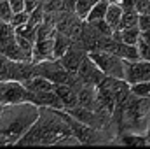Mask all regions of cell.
<instances>
[{
	"mask_svg": "<svg viewBox=\"0 0 150 149\" xmlns=\"http://www.w3.org/2000/svg\"><path fill=\"white\" fill-rule=\"evenodd\" d=\"M0 54L12 60H32V54L21 47L18 32L9 21H0Z\"/></svg>",
	"mask_w": 150,
	"mask_h": 149,
	"instance_id": "277c9868",
	"label": "cell"
},
{
	"mask_svg": "<svg viewBox=\"0 0 150 149\" xmlns=\"http://www.w3.org/2000/svg\"><path fill=\"white\" fill-rule=\"evenodd\" d=\"M77 77L84 82V84H93V86H98L107 75L103 74L98 65L89 58V54H86V58L82 60L80 67H79V72H77Z\"/></svg>",
	"mask_w": 150,
	"mask_h": 149,
	"instance_id": "ba28073f",
	"label": "cell"
},
{
	"mask_svg": "<svg viewBox=\"0 0 150 149\" xmlns=\"http://www.w3.org/2000/svg\"><path fill=\"white\" fill-rule=\"evenodd\" d=\"M72 133L67 121V112L49 107H40L37 121L23 135L18 146H59Z\"/></svg>",
	"mask_w": 150,
	"mask_h": 149,
	"instance_id": "6da1fadb",
	"label": "cell"
},
{
	"mask_svg": "<svg viewBox=\"0 0 150 149\" xmlns=\"http://www.w3.org/2000/svg\"><path fill=\"white\" fill-rule=\"evenodd\" d=\"M2 109H4V105H2V104H0V111H2Z\"/></svg>",
	"mask_w": 150,
	"mask_h": 149,
	"instance_id": "4316f807",
	"label": "cell"
},
{
	"mask_svg": "<svg viewBox=\"0 0 150 149\" xmlns=\"http://www.w3.org/2000/svg\"><path fill=\"white\" fill-rule=\"evenodd\" d=\"M98 0H75V14L80 18V19H86L89 11L93 9V5L96 4Z\"/></svg>",
	"mask_w": 150,
	"mask_h": 149,
	"instance_id": "d6986e66",
	"label": "cell"
},
{
	"mask_svg": "<svg viewBox=\"0 0 150 149\" xmlns=\"http://www.w3.org/2000/svg\"><path fill=\"white\" fill-rule=\"evenodd\" d=\"M19 102H30L28 88L21 81H14V79L0 81V104L11 105V104H19Z\"/></svg>",
	"mask_w": 150,
	"mask_h": 149,
	"instance_id": "8992f818",
	"label": "cell"
},
{
	"mask_svg": "<svg viewBox=\"0 0 150 149\" xmlns=\"http://www.w3.org/2000/svg\"><path fill=\"white\" fill-rule=\"evenodd\" d=\"M12 7L9 0H0V21H11L12 18Z\"/></svg>",
	"mask_w": 150,
	"mask_h": 149,
	"instance_id": "7402d4cb",
	"label": "cell"
},
{
	"mask_svg": "<svg viewBox=\"0 0 150 149\" xmlns=\"http://www.w3.org/2000/svg\"><path fill=\"white\" fill-rule=\"evenodd\" d=\"M40 107L33 102L4 105L0 111V146H16L37 121Z\"/></svg>",
	"mask_w": 150,
	"mask_h": 149,
	"instance_id": "7a4b0ae2",
	"label": "cell"
},
{
	"mask_svg": "<svg viewBox=\"0 0 150 149\" xmlns=\"http://www.w3.org/2000/svg\"><path fill=\"white\" fill-rule=\"evenodd\" d=\"M140 21V12L133 7V9H124L122 12V19H120V28H131V27H138Z\"/></svg>",
	"mask_w": 150,
	"mask_h": 149,
	"instance_id": "e0dca14e",
	"label": "cell"
},
{
	"mask_svg": "<svg viewBox=\"0 0 150 149\" xmlns=\"http://www.w3.org/2000/svg\"><path fill=\"white\" fill-rule=\"evenodd\" d=\"M72 46H74V40H72V39L68 37L67 34L56 30V35H54V46H52V58H61V56H63Z\"/></svg>",
	"mask_w": 150,
	"mask_h": 149,
	"instance_id": "4fadbf2b",
	"label": "cell"
},
{
	"mask_svg": "<svg viewBox=\"0 0 150 149\" xmlns=\"http://www.w3.org/2000/svg\"><path fill=\"white\" fill-rule=\"evenodd\" d=\"M11 7H12V12H19V11H25V0H9Z\"/></svg>",
	"mask_w": 150,
	"mask_h": 149,
	"instance_id": "d4e9b609",
	"label": "cell"
},
{
	"mask_svg": "<svg viewBox=\"0 0 150 149\" xmlns=\"http://www.w3.org/2000/svg\"><path fill=\"white\" fill-rule=\"evenodd\" d=\"M28 18H30V12H26V11H19V12H14V14H12V18H11L9 23H11L14 28H21V27L26 25Z\"/></svg>",
	"mask_w": 150,
	"mask_h": 149,
	"instance_id": "44dd1931",
	"label": "cell"
},
{
	"mask_svg": "<svg viewBox=\"0 0 150 149\" xmlns=\"http://www.w3.org/2000/svg\"><path fill=\"white\" fill-rule=\"evenodd\" d=\"M113 39L117 40H122L126 44H133V46H138V40L142 37V30L140 27H131V28H119L112 34Z\"/></svg>",
	"mask_w": 150,
	"mask_h": 149,
	"instance_id": "7c38bea8",
	"label": "cell"
},
{
	"mask_svg": "<svg viewBox=\"0 0 150 149\" xmlns=\"http://www.w3.org/2000/svg\"><path fill=\"white\" fill-rule=\"evenodd\" d=\"M110 4H119V5H122V0H108Z\"/></svg>",
	"mask_w": 150,
	"mask_h": 149,
	"instance_id": "484cf974",
	"label": "cell"
},
{
	"mask_svg": "<svg viewBox=\"0 0 150 149\" xmlns=\"http://www.w3.org/2000/svg\"><path fill=\"white\" fill-rule=\"evenodd\" d=\"M134 9L140 14H150V0H134Z\"/></svg>",
	"mask_w": 150,
	"mask_h": 149,
	"instance_id": "603a6c76",
	"label": "cell"
},
{
	"mask_svg": "<svg viewBox=\"0 0 150 149\" xmlns=\"http://www.w3.org/2000/svg\"><path fill=\"white\" fill-rule=\"evenodd\" d=\"M12 65H14L12 58H9L5 54H0V81L12 79Z\"/></svg>",
	"mask_w": 150,
	"mask_h": 149,
	"instance_id": "ac0fdd59",
	"label": "cell"
},
{
	"mask_svg": "<svg viewBox=\"0 0 150 149\" xmlns=\"http://www.w3.org/2000/svg\"><path fill=\"white\" fill-rule=\"evenodd\" d=\"M67 121L72 128V133L77 137V140L80 144H105V142H110L112 137H115V133L108 132V130H100V128L89 126L86 123H80L79 119H75L68 112H67Z\"/></svg>",
	"mask_w": 150,
	"mask_h": 149,
	"instance_id": "3957f363",
	"label": "cell"
},
{
	"mask_svg": "<svg viewBox=\"0 0 150 149\" xmlns=\"http://www.w3.org/2000/svg\"><path fill=\"white\" fill-rule=\"evenodd\" d=\"M124 79L129 84L134 82H142V81H150V60H133L127 62L126 60V75Z\"/></svg>",
	"mask_w": 150,
	"mask_h": 149,
	"instance_id": "52a82bcc",
	"label": "cell"
},
{
	"mask_svg": "<svg viewBox=\"0 0 150 149\" xmlns=\"http://www.w3.org/2000/svg\"><path fill=\"white\" fill-rule=\"evenodd\" d=\"M122 12H124V7L119 5V4H110L108 5V11H107V16H105V21L112 27V30H119L120 28V19H122Z\"/></svg>",
	"mask_w": 150,
	"mask_h": 149,
	"instance_id": "9a60e30c",
	"label": "cell"
},
{
	"mask_svg": "<svg viewBox=\"0 0 150 149\" xmlns=\"http://www.w3.org/2000/svg\"><path fill=\"white\" fill-rule=\"evenodd\" d=\"M23 84L28 88V91H47V90H54V88H56V84H54L52 81H49L47 77L38 75V74L32 75V77L26 79Z\"/></svg>",
	"mask_w": 150,
	"mask_h": 149,
	"instance_id": "5bb4252c",
	"label": "cell"
},
{
	"mask_svg": "<svg viewBox=\"0 0 150 149\" xmlns=\"http://www.w3.org/2000/svg\"><path fill=\"white\" fill-rule=\"evenodd\" d=\"M79 82L77 84H56V88H54L56 93H58V97L61 98V102L65 105V111L74 109V107L79 105V91H77Z\"/></svg>",
	"mask_w": 150,
	"mask_h": 149,
	"instance_id": "30bf717a",
	"label": "cell"
},
{
	"mask_svg": "<svg viewBox=\"0 0 150 149\" xmlns=\"http://www.w3.org/2000/svg\"><path fill=\"white\" fill-rule=\"evenodd\" d=\"M30 102H33L38 107H49V109H58V111H63V109H65L61 98H59L58 93H56V90L30 91Z\"/></svg>",
	"mask_w": 150,
	"mask_h": 149,
	"instance_id": "9c48e42d",
	"label": "cell"
},
{
	"mask_svg": "<svg viewBox=\"0 0 150 149\" xmlns=\"http://www.w3.org/2000/svg\"><path fill=\"white\" fill-rule=\"evenodd\" d=\"M45 14H65L75 12V0H42Z\"/></svg>",
	"mask_w": 150,
	"mask_h": 149,
	"instance_id": "8fae6325",
	"label": "cell"
},
{
	"mask_svg": "<svg viewBox=\"0 0 150 149\" xmlns=\"http://www.w3.org/2000/svg\"><path fill=\"white\" fill-rule=\"evenodd\" d=\"M87 54L107 77L124 79V75H126V60H122L120 56L113 54L110 51H105V49H94V51H89Z\"/></svg>",
	"mask_w": 150,
	"mask_h": 149,
	"instance_id": "5b68a950",
	"label": "cell"
},
{
	"mask_svg": "<svg viewBox=\"0 0 150 149\" xmlns=\"http://www.w3.org/2000/svg\"><path fill=\"white\" fill-rule=\"evenodd\" d=\"M40 4H42V0H25V11L26 12H32V11L37 9Z\"/></svg>",
	"mask_w": 150,
	"mask_h": 149,
	"instance_id": "cb8c5ba5",
	"label": "cell"
},
{
	"mask_svg": "<svg viewBox=\"0 0 150 149\" xmlns=\"http://www.w3.org/2000/svg\"><path fill=\"white\" fill-rule=\"evenodd\" d=\"M131 86V93L142 98H150V81H142V82H134L129 84Z\"/></svg>",
	"mask_w": 150,
	"mask_h": 149,
	"instance_id": "ffe728a7",
	"label": "cell"
},
{
	"mask_svg": "<svg viewBox=\"0 0 150 149\" xmlns=\"http://www.w3.org/2000/svg\"><path fill=\"white\" fill-rule=\"evenodd\" d=\"M108 5H110L108 0H98V2L93 5V9L89 11L87 18H86L84 21H100V19H105L107 11H108Z\"/></svg>",
	"mask_w": 150,
	"mask_h": 149,
	"instance_id": "2e32d148",
	"label": "cell"
}]
</instances>
